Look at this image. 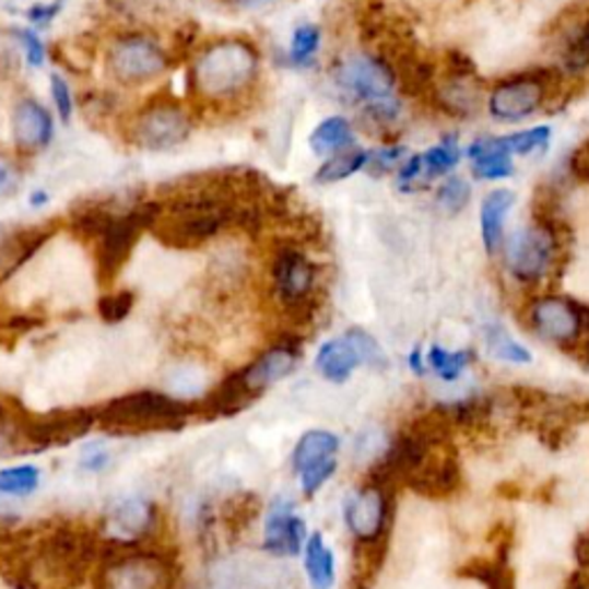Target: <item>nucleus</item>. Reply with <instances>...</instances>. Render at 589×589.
Returning a JSON list of instances; mask_svg holds the SVG:
<instances>
[{
	"label": "nucleus",
	"instance_id": "f257e3e1",
	"mask_svg": "<svg viewBox=\"0 0 589 589\" xmlns=\"http://www.w3.org/2000/svg\"><path fill=\"white\" fill-rule=\"evenodd\" d=\"M99 534L79 520H54L10 534L3 576L14 589H81L102 559Z\"/></svg>",
	"mask_w": 589,
	"mask_h": 589
},
{
	"label": "nucleus",
	"instance_id": "f03ea898",
	"mask_svg": "<svg viewBox=\"0 0 589 589\" xmlns=\"http://www.w3.org/2000/svg\"><path fill=\"white\" fill-rule=\"evenodd\" d=\"M157 216V201L118 208L93 203L72 212V228L93 243L95 274L102 288H114L118 276L134 256L137 245Z\"/></svg>",
	"mask_w": 589,
	"mask_h": 589
},
{
	"label": "nucleus",
	"instance_id": "7ed1b4c3",
	"mask_svg": "<svg viewBox=\"0 0 589 589\" xmlns=\"http://www.w3.org/2000/svg\"><path fill=\"white\" fill-rule=\"evenodd\" d=\"M196 414V403L141 389L97 408V426L111 435H148L182 431Z\"/></svg>",
	"mask_w": 589,
	"mask_h": 589
},
{
	"label": "nucleus",
	"instance_id": "20e7f679",
	"mask_svg": "<svg viewBox=\"0 0 589 589\" xmlns=\"http://www.w3.org/2000/svg\"><path fill=\"white\" fill-rule=\"evenodd\" d=\"M258 70L260 56L249 39L224 37L196 58L191 81L201 97L226 102L247 93Z\"/></svg>",
	"mask_w": 589,
	"mask_h": 589
},
{
	"label": "nucleus",
	"instance_id": "39448f33",
	"mask_svg": "<svg viewBox=\"0 0 589 589\" xmlns=\"http://www.w3.org/2000/svg\"><path fill=\"white\" fill-rule=\"evenodd\" d=\"M272 291L281 311L307 325L320 309V268L297 247H283L272 260Z\"/></svg>",
	"mask_w": 589,
	"mask_h": 589
},
{
	"label": "nucleus",
	"instance_id": "423d86ee",
	"mask_svg": "<svg viewBox=\"0 0 589 589\" xmlns=\"http://www.w3.org/2000/svg\"><path fill=\"white\" fill-rule=\"evenodd\" d=\"M108 543L114 553L102 551L95 589H173L176 585V569L168 557L143 551L141 545Z\"/></svg>",
	"mask_w": 589,
	"mask_h": 589
},
{
	"label": "nucleus",
	"instance_id": "0eeeda50",
	"mask_svg": "<svg viewBox=\"0 0 589 589\" xmlns=\"http://www.w3.org/2000/svg\"><path fill=\"white\" fill-rule=\"evenodd\" d=\"M562 239L555 216H537L534 224L507 239V270L520 286H539L555 270Z\"/></svg>",
	"mask_w": 589,
	"mask_h": 589
},
{
	"label": "nucleus",
	"instance_id": "6e6552de",
	"mask_svg": "<svg viewBox=\"0 0 589 589\" xmlns=\"http://www.w3.org/2000/svg\"><path fill=\"white\" fill-rule=\"evenodd\" d=\"M97 426V408H58L49 412H28L19 408L16 433L21 449L45 451L72 445Z\"/></svg>",
	"mask_w": 589,
	"mask_h": 589
},
{
	"label": "nucleus",
	"instance_id": "1a4fd4ad",
	"mask_svg": "<svg viewBox=\"0 0 589 589\" xmlns=\"http://www.w3.org/2000/svg\"><path fill=\"white\" fill-rule=\"evenodd\" d=\"M168 58L148 35L118 37L108 51V72L122 85H143L164 74Z\"/></svg>",
	"mask_w": 589,
	"mask_h": 589
},
{
	"label": "nucleus",
	"instance_id": "9d476101",
	"mask_svg": "<svg viewBox=\"0 0 589 589\" xmlns=\"http://www.w3.org/2000/svg\"><path fill=\"white\" fill-rule=\"evenodd\" d=\"M528 318L537 337L562 347L566 353L578 351L580 343H585L580 302L559 295H545L532 304Z\"/></svg>",
	"mask_w": 589,
	"mask_h": 589
},
{
	"label": "nucleus",
	"instance_id": "9b49d317",
	"mask_svg": "<svg viewBox=\"0 0 589 589\" xmlns=\"http://www.w3.org/2000/svg\"><path fill=\"white\" fill-rule=\"evenodd\" d=\"M191 134V120L185 108L173 99H160L145 106L132 125V139L139 148L164 152L178 148Z\"/></svg>",
	"mask_w": 589,
	"mask_h": 589
},
{
	"label": "nucleus",
	"instance_id": "f8f14e48",
	"mask_svg": "<svg viewBox=\"0 0 589 589\" xmlns=\"http://www.w3.org/2000/svg\"><path fill=\"white\" fill-rule=\"evenodd\" d=\"M343 518L357 545L385 543L389 528V491L378 484L362 486L347 499Z\"/></svg>",
	"mask_w": 589,
	"mask_h": 589
},
{
	"label": "nucleus",
	"instance_id": "ddd939ff",
	"mask_svg": "<svg viewBox=\"0 0 589 589\" xmlns=\"http://www.w3.org/2000/svg\"><path fill=\"white\" fill-rule=\"evenodd\" d=\"M549 95L545 74H518L502 81L488 97V111L495 120L518 122L537 114Z\"/></svg>",
	"mask_w": 589,
	"mask_h": 589
},
{
	"label": "nucleus",
	"instance_id": "4468645a",
	"mask_svg": "<svg viewBox=\"0 0 589 589\" xmlns=\"http://www.w3.org/2000/svg\"><path fill=\"white\" fill-rule=\"evenodd\" d=\"M339 89L360 102H378L391 97L397 76L376 56H351L334 72Z\"/></svg>",
	"mask_w": 589,
	"mask_h": 589
},
{
	"label": "nucleus",
	"instance_id": "2eb2a0df",
	"mask_svg": "<svg viewBox=\"0 0 589 589\" xmlns=\"http://www.w3.org/2000/svg\"><path fill=\"white\" fill-rule=\"evenodd\" d=\"M157 507L141 495H127L116 499L106 514V532L116 543L141 545L157 528Z\"/></svg>",
	"mask_w": 589,
	"mask_h": 589
},
{
	"label": "nucleus",
	"instance_id": "dca6fc26",
	"mask_svg": "<svg viewBox=\"0 0 589 589\" xmlns=\"http://www.w3.org/2000/svg\"><path fill=\"white\" fill-rule=\"evenodd\" d=\"M461 482H463V476H461V466H458L456 453L445 449L440 443L428 453L422 468L408 479L405 486L428 499H443L461 488Z\"/></svg>",
	"mask_w": 589,
	"mask_h": 589
},
{
	"label": "nucleus",
	"instance_id": "f3484780",
	"mask_svg": "<svg viewBox=\"0 0 589 589\" xmlns=\"http://www.w3.org/2000/svg\"><path fill=\"white\" fill-rule=\"evenodd\" d=\"M54 116L49 108L37 102L35 97H24L14 104L12 111V139L14 145L26 152V155H35L54 141Z\"/></svg>",
	"mask_w": 589,
	"mask_h": 589
},
{
	"label": "nucleus",
	"instance_id": "a211bd4d",
	"mask_svg": "<svg viewBox=\"0 0 589 589\" xmlns=\"http://www.w3.org/2000/svg\"><path fill=\"white\" fill-rule=\"evenodd\" d=\"M49 226L0 224V283L14 276L51 239Z\"/></svg>",
	"mask_w": 589,
	"mask_h": 589
},
{
	"label": "nucleus",
	"instance_id": "6ab92c4d",
	"mask_svg": "<svg viewBox=\"0 0 589 589\" xmlns=\"http://www.w3.org/2000/svg\"><path fill=\"white\" fill-rule=\"evenodd\" d=\"M555 56L566 74H582L589 70V8H574L559 21L555 35Z\"/></svg>",
	"mask_w": 589,
	"mask_h": 589
},
{
	"label": "nucleus",
	"instance_id": "aec40b11",
	"mask_svg": "<svg viewBox=\"0 0 589 589\" xmlns=\"http://www.w3.org/2000/svg\"><path fill=\"white\" fill-rule=\"evenodd\" d=\"M304 541H307V526H304V520L295 516L291 502L276 499L266 520V551L281 557H293L302 553Z\"/></svg>",
	"mask_w": 589,
	"mask_h": 589
},
{
	"label": "nucleus",
	"instance_id": "412c9836",
	"mask_svg": "<svg viewBox=\"0 0 589 589\" xmlns=\"http://www.w3.org/2000/svg\"><path fill=\"white\" fill-rule=\"evenodd\" d=\"M299 362V341L297 339H283L260 355L256 362H251L243 374L249 382V387L260 397L266 389L276 385L286 376H291Z\"/></svg>",
	"mask_w": 589,
	"mask_h": 589
},
{
	"label": "nucleus",
	"instance_id": "4be33fe9",
	"mask_svg": "<svg viewBox=\"0 0 589 589\" xmlns=\"http://www.w3.org/2000/svg\"><path fill=\"white\" fill-rule=\"evenodd\" d=\"M256 399L258 394L249 387L243 370H235V374L224 378L199 405H196V414H208V417H235V414L247 410Z\"/></svg>",
	"mask_w": 589,
	"mask_h": 589
},
{
	"label": "nucleus",
	"instance_id": "5701e85b",
	"mask_svg": "<svg viewBox=\"0 0 589 589\" xmlns=\"http://www.w3.org/2000/svg\"><path fill=\"white\" fill-rule=\"evenodd\" d=\"M360 364L362 362H360L355 345L347 341L345 337L334 339V341H327L320 347L318 357H316L318 374L327 382H334V385H341V382H345L347 378H351Z\"/></svg>",
	"mask_w": 589,
	"mask_h": 589
},
{
	"label": "nucleus",
	"instance_id": "b1692460",
	"mask_svg": "<svg viewBox=\"0 0 589 589\" xmlns=\"http://www.w3.org/2000/svg\"><path fill=\"white\" fill-rule=\"evenodd\" d=\"M468 155L472 160V173L479 180H502L514 173L509 152L502 148L499 139H479L470 145Z\"/></svg>",
	"mask_w": 589,
	"mask_h": 589
},
{
	"label": "nucleus",
	"instance_id": "393cba45",
	"mask_svg": "<svg viewBox=\"0 0 589 589\" xmlns=\"http://www.w3.org/2000/svg\"><path fill=\"white\" fill-rule=\"evenodd\" d=\"M516 201V193L509 189L491 191L482 205V237L484 247L493 256L505 243V220Z\"/></svg>",
	"mask_w": 589,
	"mask_h": 589
},
{
	"label": "nucleus",
	"instance_id": "a878e982",
	"mask_svg": "<svg viewBox=\"0 0 589 589\" xmlns=\"http://www.w3.org/2000/svg\"><path fill=\"white\" fill-rule=\"evenodd\" d=\"M507 551H509V543H502L495 557L470 559L463 564V569L458 574L470 578V580H476L486 589H516L514 574H511L509 562H507Z\"/></svg>",
	"mask_w": 589,
	"mask_h": 589
},
{
	"label": "nucleus",
	"instance_id": "bb28decb",
	"mask_svg": "<svg viewBox=\"0 0 589 589\" xmlns=\"http://www.w3.org/2000/svg\"><path fill=\"white\" fill-rule=\"evenodd\" d=\"M438 102L447 114L453 116L476 114L482 91L474 83V74H449V79L438 89Z\"/></svg>",
	"mask_w": 589,
	"mask_h": 589
},
{
	"label": "nucleus",
	"instance_id": "cd10ccee",
	"mask_svg": "<svg viewBox=\"0 0 589 589\" xmlns=\"http://www.w3.org/2000/svg\"><path fill=\"white\" fill-rule=\"evenodd\" d=\"M304 566H307V576L314 589H332L337 585L334 553L320 532H314L304 541Z\"/></svg>",
	"mask_w": 589,
	"mask_h": 589
},
{
	"label": "nucleus",
	"instance_id": "c85d7f7f",
	"mask_svg": "<svg viewBox=\"0 0 589 589\" xmlns=\"http://www.w3.org/2000/svg\"><path fill=\"white\" fill-rule=\"evenodd\" d=\"M311 150L316 155H332V152L345 150L353 145V127L345 118H327L322 120L309 139Z\"/></svg>",
	"mask_w": 589,
	"mask_h": 589
},
{
	"label": "nucleus",
	"instance_id": "c756f323",
	"mask_svg": "<svg viewBox=\"0 0 589 589\" xmlns=\"http://www.w3.org/2000/svg\"><path fill=\"white\" fill-rule=\"evenodd\" d=\"M337 451H339V438L334 433H330V431H309V433H304L299 438V443L295 445L293 468L299 472L302 468H307V466L320 461V458L337 456Z\"/></svg>",
	"mask_w": 589,
	"mask_h": 589
},
{
	"label": "nucleus",
	"instance_id": "7c9ffc66",
	"mask_svg": "<svg viewBox=\"0 0 589 589\" xmlns=\"http://www.w3.org/2000/svg\"><path fill=\"white\" fill-rule=\"evenodd\" d=\"M368 164V152L357 150V148H345L339 150L334 157L327 160L318 170H316V182L318 185H332L341 182L345 178H351L353 173L364 168Z\"/></svg>",
	"mask_w": 589,
	"mask_h": 589
},
{
	"label": "nucleus",
	"instance_id": "2f4dec72",
	"mask_svg": "<svg viewBox=\"0 0 589 589\" xmlns=\"http://www.w3.org/2000/svg\"><path fill=\"white\" fill-rule=\"evenodd\" d=\"M458 160H461V150H458L456 137H449L440 145H435L428 152H424V155H420L424 182L445 176V173H449L458 164Z\"/></svg>",
	"mask_w": 589,
	"mask_h": 589
},
{
	"label": "nucleus",
	"instance_id": "473e14b6",
	"mask_svg": "<svg viewBox=\"0 0 589 589\" xmlns=\"http://www.w3.org/2000/svg\"><path fill=\"white\" fill-rule=\"evenodd\" d=\"M260 509V502L251 493H237L228 497L222 507V520L231 534L243 532L249 522H254L256 514Z\"/></svg>",
	"mask_w": 589,
	"mask_h": 589
},
{
	"label": "nucleus",
	"instance_id": "72a5a7b5",
	"mask_svg": "<svg viewBox=\"0 0 589 589\" xmlns=\"http://www.w3.org/2000/svg\"><path fill=\"white\" fill-rule=\"evenodd\" d=\"M486 343L488 351L493 357H497L499 362H509V364H530L532 362V353L528 351L526 345H520L518 341H514L505 327L493 325L486 330Z\"/></svg>",
	"mask_w": 589,
	"mask_h": 589
},
{
	"label": "nucleus",
	"instance_id": "f704fd0d",
	"mask_svg": "<svg viewBox=\"0 0 589 589\" xmlns=\"http://www.w3.org/2000/svg\"><path fill=\"white\" fill-rule=\"evenodd\" d=\"M472 362V353L470 351H445L440 345H433L428 355H426V366L433 368L435 376H440L447 382L458 380V376L463 374L468 368V364Z\"/></svg>",
	"mask_w": 589,
	"mask_h": 589
},
{
	"label": "nucleus",
	"instance_id": "c9c22d12",
	"mask_svg": "<svg viewBox=\"0 0 589 589\" xmlns=\"http://www.w3.org/2000/svg\"><path fill=\"white\" fill-rule=\"evenodd\" d=\"M39 468L35 466H14L0 470V495H12V497H26L35 493L39 486Z\"/></svg>",
	"mask_w": 589,
	"mask_h": 589
},
{
	"label": "nucleus",
	"instance_id": "e433bc0d",
	"mask_svg": "<svg viewBox=\"0 0 589 589\" xmlns=\"http://www.w3.org/2000/svg\"><path fill=\"white\" fill-rule=\"evenodd\" d=\"M134 304H137L134 291H111L99 297L97 314L104 322L118 325L134 311Z\"/></svg>",
	"mask_w": 589,
	"mask_h": 589
},
{
	"label": "nucleus",
	"instance_id": "4c0bfd02",
	"mask_svg": "<svg viewBox=\"0 0 589 589\" xmlns=\"http://www.w3.org/2000/svg\"><path fill=\"white\" fill-rule=\"evenodd\" d=\"M337 456H327V458H320V461L302 468L297 474H299V484H302V491L307 497H314L330 479L337 474Z\"/></svg>",
	"mask_w": 589,
	"mask_h": 589
},
{
	"label": "nucleus",
	"instance_id": "58836bf2",
	"mask_svg": "<svg viewBox=\"0 0 589 589\" xmlns=\"http://www.w3.org/2000/svg\"><path fill=\"white\" fill-rule=\"evenodd\" d=\"M502 148H505L509 155H530V152L543 148L551 139V129L549 127H532L526 129V132H516L509 137H497Z\"/></svg>",
	"mask_w": 589,
	"mask_h": 589
},
{
	"label": "nucleus",
	"instance_id": "ea45409f",
	"mask_svg": "<svg viewBox=\"0 0 589 589\" xmlns=\"http://www.w3.org/2000/svg\"><path fill=\"white\" fill-rule=\"evenodd\" d=\"M345 339L355 345V351H357L362 364L376 366V368L387 366V357L382 353V347L378 345V341L374 337H370L368 332L360 330V327H353V330H347Z\"/></svg>",
	"mask_w": 589,
	"mask_h": 589
},
{
	"label": "nucleus",
	"instance_id": "a19ab883",
	"mask_svg": "<svg viewBox=\"0 0 589 589\" xmlns=\"http://www.w3.org/2000/svg\"><path fill=\"white\" fill-rule=\"evenodd\" d=\"M468 203H470V185L463 178H449L438 189V205L449 214H458L461 210H466Z\"/></svg>",
	"mask_w": 589,
	"mask_h": 589
},
{
	"label": "nucleus",
	"instance_id": "79ce46f5",
	"mask_svg": "<svg viewBox=\"0 0 589 589\" xmlns=\"http://www.w3.org/2000/svg\"><path fill=\"white\" fill-rule=\"evenodd\" d=\"M320 45V31L314 24H304L295 31L291 42V58L295 62H307L314 58Z\"/></svg>",
	"mask_w": 589,
	"mask_h": 589
},
{
	"label": "nucleus",
	"instance_id": "37998d69",
	"mask_svg": "<svg viewBox=\"0 0 589 589\" xmlns=\"http://www.w3.org/2000/svg\"><path fill=\"white\" fill-rule=\"evenodd\" d=\"M49 85H51V99H54L58 118L62 122H70L72 114H74V97H72L70 83L64 81L60 74H51Z\"/></svg>",
	"mask_w": 589,
	"mask_h": 589
},
{
	"label": "nucleus",
	"instance_id": "c03bdc74",
	"mask_svg": "<svg viewBox=\"0 0 589 589\" xmlns=\"http://www.w3.org/2000/svg\"><path fill=\"white\" fill-rule=\"evenodd\" d=\"M108 463H111V451H108V447L104 443L89 445L81 451V458H79V466L85 472H102V470H106Z\"/></svg>",
	"mask_w": 589,
	"mask_h": 589
},
{
	"label": "nucleus",
	"instance_id": "a18cd8bd",
	"mask_svg": "<svg viewBox=\"0 0 589 589\" xmlns=\"http://www.w3.org/2000/svg\"><path fill=\"white\" fill-rule=\"evenodd\" d=\"M19 185H21L19 166L14 164V160L0 152V201L10 199V196L19 189Z\"/></svg>",
	"mask_w": 589,
	"mask_h": 589
},
{
	"label": "nucleus",
	"instance_id": "49530a36",
	"mask_svg": "<svg viewBox=\"0 0 589 589\" xmlns=\"http://www.w3.org/2000/svg\"><path fill=\"white\" fill-rule=\"evenodd\" d=\"M405 155V148L397 145V148H385V150H378L376 155H368V164L370 166V173H374V176H378V173H385V170H391L394 168L401 157Z\"/></svg>",
	"mask_w": 589,
	"mask_h": 589
},
{
	"label": "nucleus",
	"instance_id": "de8ad7c7",
	"mask_svg": "<svg viewBox=\"0 0 589 589\" xmlns=\"http://www.w3.org/2000/svg\"><path fill=\"white\" fill-rule=\"evenodd\" d=\"M19 42L21 45H24V51H26V60L31 68H42V64H45V45H42V39L37 37V33L33 31H19Z\"/></svg>",
	"mask_w": 589,
	"mask_h": 589
},
{
	"label": "nucleus",
	"instance_id": "09e8293b",
	"mask_svg": "<svg viewBox=\"0 0 589 589\" xmlns=\"http://www.w3.org/2000/svg\"><path fill=\"white\" fill-rule=\"evenodd\" d=\"M62 3H51V5H35L28 10V19L33 21L35 26H49V21L56 19V14L60 12Z\"/></svg>",
	"mask_w": 589,
	"mask_h": 589
},
{
	"label": "nucleus",
	"instance_id": "8fccbe9b",
	"mask_svg": "<svg viewBox=\"0 0 589 589\" xmlns=\"http://www.w3.org/2000/svg\"><path fill=\"white\" fill-rule=\"evenodd\" d=\"M410 370H412V374H417V376H424L426 374V360L422 357V353L420 351H414V353H410Z\"/></svg>",
	"mask_w": 589,
	"mask_h": 589
},
{
	"label": "nucleus",
	"instance_id": "3c124183",
	"mask_svg": "<svg viewBox=\"0 0 589 589\" xmlns=\"http://www.w3.org/2000/svg\"><path fill=\"white\" fill-rule=\"evenodd\" d=\"M47 201H49L47 191H35V193L31 196V205H33V208H42Z\"/></svg>",
	"mask_w": 589,
	"mask_h": 589
}]
</instances>
